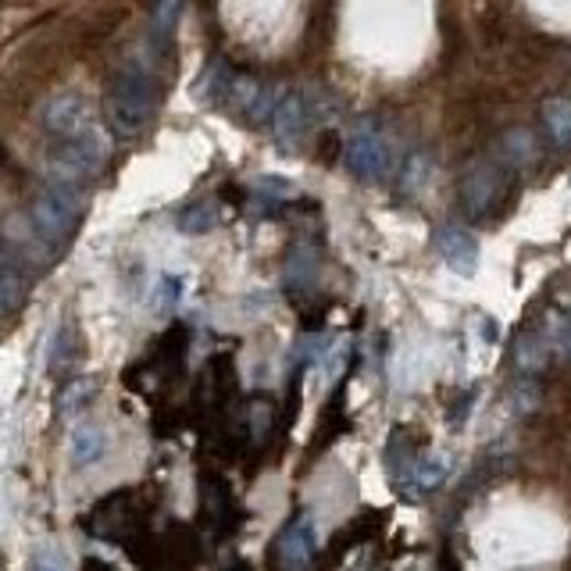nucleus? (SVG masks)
Wrapping results in <instances>:
<instances>
[{"label":"nucleus","instance_id":"nucleus-7","mask_svg":"<svg viewBox=\"0 0 571 571\" xmlns=\"http://www.w3.org/2000/svg\"><path fill=\"white\" fill-rule=\"evenodd\" d=\"M318 557V525L311 511H296L290 522L279 528L276 543L268 550V561L276 571H304Z\"/></svg>","mask_w":571,"mask_h":571},{"label":"nucleus","instance_id":"nucleus-19","mask_svg":"<svg viewBox=\"0 0 571 571\" xmlns=\"http://www.w3.org/2000/svg\"><path fill=\"white\" fill-rule=\"evenodd\" d=\"M214 225H219V203H214V200H194L179 214V229H183V233H189V236L211 233Z\"/></svg>","mask_w":571,"mask_h":571},{"label":"nucleus","instance_id":"nucleus-14","mask_svg":"<svg viewBox=\"0 0 571 571\" xmlns=\"http://www.w3.org/2000/svg\"><path fill=\"white\" fill-rule=\"evenodd\" d=\"M107 446H112V440H107L104 426H97V421H79V426L72 429V436H68L72 468L86 471L93 465H101V461L107 457Z\"/></svg>","mask_w":571,"mask_h":571},{"label":"nucleus","instance_id":"nucleus-10","mask_svg":"<svg viewBox=\"0 0 571 571\" xmlns=\"http://www.w3.org/2000/svg\"><path fill=\"white\" fill-rule=\"evenodd\" d=\"M432 247H436L440 261L457 271V276H475L479 268V240H475L465 225H440L436 236H432Z\"/></svg>","mask_w":571,"mask_h":571},{"label":"nucleus","instance_id":"nucleus-21","mask_svg":"<svg viewBox=\"0 0 571 571\" xmlns=\"http://www.w3.org/2000/svg\"><path fill=\"white\" fill-rule=\"evenodd\" d=\"M93 393H97V383L93 378H72L61 393H58V415L61 418H72L79 411H86Z\"/></svg>","mask_w":571,"mask_h":571},{"label":"nucleus","instance_id":"nucleus-8","mask_svg":"<svg viewBox=\"0 0 571 571\" xmlns=\"http://www.w3.org/2000/svg\"><path fill=\"white\" fill-rule=\"evenodd\" d=\"M243 508L236 493L229 489V482L222 475L214 471H203L200 475V522L211 528L214 536H233L236 528L243 525Z\"/></svg>","mask_w":571,"mask_h":571},{"label":"nucleus","instance_id":"nucleus-17","mask_svg":"<svg viewBox=\"0 0 571 571\" xmlns=\"http://www.w3.org/2000/svg\"><path fill=\"white\" fill-rule=\"evenodd\" d=\"M179 15H183V0H158L154 15H151V44L154 54L168 50L175 30H179Z\"/></svg>","mask_w":571,"mask_h":571},{"label":"nucleus","instance_id":"nucleus-24","mask_svg":"<svg viewBox=\"0 0 571 571\" xmlns=\"http://www.w3.org/2000/svg\"><path fill=\"white\" fill-rule=\"evenodd\" d=\"M30 571H72V564L58 547H39L30 557Z\"/></svg>","mask_w":571,"mask_h":571},{"label":"nucleus","instance_id":"nucleus-15","mask_svg":"<svg viewBox=\"0 0 571 571\" xmlns=\"http://www.w3.org/2000/svg\"><path fill=\"white\" fill-rule=\"evenodd\" d=\"M539 129L547 136V143L557 151L571 147V101L568 97H550L539 107Z\"/></svg>","mask_w":571,"mask_h":571},{"label":"nucleus","instance_id":"nucleus-12","mask_svg":"<svg viewBox=\"0 0 571 571\" xmlns=\"http://www.w3.org/2000/svg\"><path fill=\"white\" fill-rule=\"evenodd\" d=\"M158 571H197L200 564V547H197V536L189 528L175 525L168 539H161L151 547Z\"/></svg>","mask_w":571,"mask_h":571},{"label":"nucleus","instance_id":"nucleus-1","mask_svg":"<svg viewBox=\"0 0 571 571\" xmlns=\"http://www.w3.org/2000/svg\"><path fill=\"white\" fill-rule=\"evenodd\" d=\"M39 165L47 179L86 186L112 158V136L83 90L68 86L50 93L39 107Z\"/></svg>","mask_w":571,"mask_h":571},{"label":"nucleus","instance_id":"nucleus-3","mask_svg":"<svg viewBox=\"0 0 571 571\" xmlns=\"http://www.w3.org/2000/svg\"><path fill=\"white\" fill-rule=\"evenodd\" d=\"M158 97H161V86H158L154 58L143 50L126 54L112 72V79H107V93H104V112L112 118V129L118 136H126V140L140 136L158 112Z\"/></svg>","mask_w":571,"mask_h":571},{"label":"nucleus","instance_id":"nucleus-9","mask_svg":"<svg viewBox=\"0 0 571 571\" xmlns=\"http://www.w3.org/2000/svg\"><path fill=\"white\" fill-rule=\"evenodd\" d=\"M315 118H318V104H311L307 93L286 86L276 112L265 121V132L282 147H296V143H304V136L315 126Z\"/></svg>","mask_w":571,"mask_h":571},{"label":"nucleus","instance_id":"nucleus-25","mask_svg":"<svg viewBox=\"0 0 571 571\" xmlns=\"http://www.w3.org/2000/svg\"><path fill=\"white\" fill-rule=\"evenodd\" d=\"M550 339H553V347H557V353H561V358H568L571 361V315H564L561 322L553 325V333H550Z\"/></svg>","mask_w":571,"mask_h":571},{"label":"nucleus","instance_id":"nucleus-16","mask_svg":"<svg viewBox=\"0 0 571 571\" xmlns=\"http://www.w3.org/2000/svg\"><path fill=\"white\" fill-rule=\"evenodd\" d=\"M79 358H83V347H79V329L75 325H61L58 333L50 339V350H47V372L50 375H61V372H72Z\"/></svg>","mask_w":571,"mask_h":571},{"label":"nucleus","instance_id":"nucleus-20","mask_svg":"<svg viewBox=\"0 0 571 571\" xmlns=\"http://www.w3.org/2000/svg\"><path fill=\"white\" fill-rule=\"evenodd\" d=\"M500 151H504V161L511 168H528L536 161V140L528 129H511L504 143H500Z\"/></svg>","mask_w":571,"mask_h":571},{"label":"nucleus","instance_id":"nucleus-22","mask_svg":"<svg viewBox=\"0 0 571 571\" xmlns=\"http://www.w3.org/2000/svg\"><path fill=\"white\" fill-rule=\"evenodd\" d=\"M539 400H543V389L536 386L533 375H522L518 383L511 386V393H508V404H511L514 415H533L539 407Z\"/></svg>","mask_w":571,"mask_h":571},{"label":"nucleus","instance_id":"nucleus-5","mask_svg":"<svg viewBox=\"0 0 571 571\" xmlns=\"http://www.w3.org/2000/svg\"><path fill=\"white\" fill-rule=\"evenodd\" d=\"M508 197V172L497 158H471L457 183L461 211L468 219H493L497 208Z\"/></svg>","mask_w":571,"mask_h":571},{"label":"nucleus","instance_id":"nucleus-4","mask_svg":"<svg viewBox=\"0 0 571 571\" xmlns=\"http://www.w3.org/2000/svg\"><path fill=\"white\" fill-rule=\"evenodd\" d=\"M343 165L361 183H383L397 168V147L375 118H361L343 136Z\"/></svg>","mask_w":571,"mask_h":571},{"label":"nucleus","instance_id":"nucleus-6","mask_svg":"<svg viewBox=\"0 0 571 571\" xmlns=\"http://www.w3.org/2000/svg\"><path fill=\"white\" fill-rule=\"evenodd\" d=\"M86 528L97 539L121 543L126 550L132 543L151 539V533H147V514H140L132 489H118V493L104 497L101 504H93V511L86 514Z\"/></svg>","mask_w":571,"mask_h":571},{"label":"nucleus","instance_id":"nucleus-27","mask_svg":"<svg viewBox=\"0 0 571 571\" xmlns=\"http://www.w3.org/2000/svg\"><path fill=\"white\" fill-rule=\"evenodd\" d=\"M229 571H254V568H250L247 561H236V564H233V568H229Z\"/></svg>","mask_w":571,"mask_h":571},{"label":"nucleus","instance_id":"nucleus-26","mask_svg":"<svg viewBox=\"0 0 571 571\" xmlns=\"http://www.w3.org/2000/svg\"><path fill=\"white\" fill-rule=\"evenodd\" d=\"M83 568H86V571H112V568H107L104 561H97V557H90V561H86Z\"/></svg>","mask_w":571,"mask_h":571},{"label":"nucleus","instance_id":"nucleus-18","mask_svg":"<svg viewBox=\"0 0 571 571\" xmlns=\"http://www.w3.org/2000/svg\"><path fill=\"white\" fill-rule=\"evenodd\" d=\"M514 369L522 375H536L547 369V336L543 333H522L514 343Z\"/></svg>","mask_w":571,"mask_h":571},{"label":"nucleus","instance_id":"nucleus-2","mask_svg":"<svg viewBox=\"0 0 571 571\" xmlns=\"http://www.w3.org/2000/svg\"><path fill=\"white\" fill-rule=\"evenodd\" d=\"M86 186L47 179L36 189L30 208L19 211L4 229V247L22 254L33 268L54 265L75 240L86 219Z\"/></svg>","mask_w":571,"mask_h":571},{"label":"nucleus","instance_id":"nucleus-13","mask_svg":"<svg viewBox=\"0 0 571 571\" xmlns=\"http://www.w3.org/2000/svg\"><path fill=\"white\" fill-rule=\"evenodd\" d=\"M451 468H454V461L446 454H421V457L411 461V465H407V471L400 475L397 482L411 497H426V493H436V489L446 482Z\"/></svg>","mask_w":571,"mask_h":571},{"label":"nucleus","instance_id":"nucleus-11","mask_svg":"<svg viewBox=\"0 0 571 571\" xmlns=\"http://www.w3.org/2000/svg\"><path fill=\"white\" fill-rule=\"evenodd\" d=\"M33 271L36 268L25 261L22 254L4 247V254H0V322L11 318L25 304L30 286H33Z\"/></svg>","mask_w":571,"mask_h":571},{"label":"nucleus","instance_id":"nucleus-23","mask_svg":"<svg viewBox=\"0 0 571 571\" xmlns=\"http://www.w3.org/2000/svg\"><path fill=\"white\" fill-rule=\"evenodd\" d=\"M183 296V279L179 276H161L154 286V311H172Z\"/></svg>","mask_w":571,"mask_h":571}]
</instances>
